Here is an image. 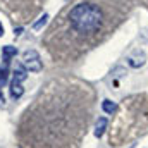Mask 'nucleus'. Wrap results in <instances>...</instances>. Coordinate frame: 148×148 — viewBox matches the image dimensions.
I'll return each instance as SVG.
<instances>
[{
  "label": "nucleus",
  "instance_id": "f257e3e1",
  "mask_svg": "<svg viewBox=\"0 0 148 148\" xmlns=\"http://www.w3.org/2000/svg\"><path fill=\"white\" fill-rule=\"evenodd\" d=\"M69 23L77 33L91 35L102 28L103 14L95 3H77L69 12Z\"/></svg>",
  "mask_w": 148,
  "mask_h": 148
},
{
  "label": "nucleus",
  "instance_id": "1a4fd4ad",
  "mask_svg": "<svg viewBox=\"0 0 148 148\" xmlns=\"http://www.w3.org/2000/svg\"><path fill=\"white\" fill-rule=\"evenodd\" d=\"M5 81H7V66H3L0 69V86H3Z\"/></svg>",
  "mask_w": 148,
  "mask_h": 148
},
{
  "label": "nucleus",
  "instance_id": "9d476101",
  "mask_svg": "<svg viewBox=\"0 0 148 148\" xmlns=\"http://www.w3.org/2000/svg\"><path fill=\"white\" fill-rule=\"evenodd\" d=\"M3 35V26H2V23H0V36Z\"/></svg>",
  "mask_w": 148,
  "mask_h": 148
},
{
  "label": "nucleus",
  "instance_id": "7ed1b4c3",
  "mask_svg": "<svg viewBox=\"0 0 148 148\" xmlns=\"http://www.w3.org/2000/svg\"><path fill=\"white\" fill-rule=\"evenodd\" d=\"M23 66L28 71H31V73H40L41 71L43 66H41V59H40L36 50H26L24 52V55H23Z\"/></svg>",
  "mask_w": 148,
  "mask_h": 148
},
{
  "label": "nucleus",
  "instance_id": "39448f33",
  "mask_svg": "<svg viewBox=\"0 0 148 148\" xmlns=\"http://www.w3.org/2000/svg\"><path fill=\"white\" fill-rule=\"evenodd\" d=\"M107 119L105 117H100L98 121H97V124H95V136L97 138H102L103 136V133H105V129H107Z\"/></svg>",
  "mask_w": 148,
  "mask_h": 148
},
{
  "label": "nucleus",
  "instance_id": "423d86ee",
  "mask_svg": "<svg viewBox=\"0 0 148 148\" xmlns=\"http://www.w3.org/2000/svg\"><path fill=\"white\" fill-rule=\"evenodd\" d=\"M2 53H3V60H5V62H9L12 57H16V55H17V48H16V47L7 45V47H3Z\"/></svg>",
  "mask_w": 148,
  "mask_h": 148
},
{
  "label": "nucleus",
  "instance_id": "6e6552de",
  "mask_svg": "<svg viewBox=\"0 0 148 148\" xmlns=\"http://www.w3.org/2000/svg\"><path fill=\"white\" fill-rule=\"evenodd\" d=\"M47 21H48V14H43V16L38 19L36 23L33 24V29H40L41 26H45V24H47Z\"/></svg>",
  "mask_w": 148,
  "mask_h": 148
},
{
  "label": "nucleus",
  "instance_id": "0eeeda50",
  "mask_svg": "<svg viewBox=\"0 0 148 148\" xmlns=\"http://www.w3.org/2000/svg\"><path fill=\"white\" fill-rule=\"evenodd\" d=\"M102 110L105 112V114H114V112L117 110V103L112 102V100H103L102 102Z\"/></svg>",
  "mask_w": 148,
  "mask_h": 148
},
{
  "label": "nucleus",
  "instance_id": "f03ea898",
  "mask_svg": "<svg viewBox=\"0 0 148 148\" xmlns=\"http://www.w3.org/2000/svg\"><path fill=\"white\" fill-rule=\"evenodd\" d=\"M24 79H26V67L24 66H16V69L12 73V79H10V97L14 100L23 97V93H24L23 81Z\"/></svg>",
  "mask_w": 148,
  "mask_h": 148
},
{
  "label": "nucleus",
  "instance_id": "20e7f679",
  "mask_svg": "<svg viewBox=\"0 0 148 148\" xmlns=\"http://www.w3.org/2000/svg\"><path fill=\"white\" fill-rule=\"evenodd\" d=\"M145 64H147V53H145V50L136 48V50H133V52L127 55V66H129V67L140 69V67H143Z\"/></svg>",
  "mask_w": 148,
  "mask_h": 148
}]
</instances>
